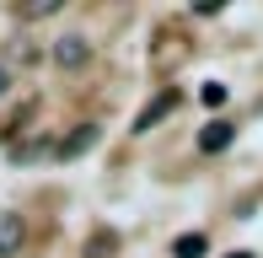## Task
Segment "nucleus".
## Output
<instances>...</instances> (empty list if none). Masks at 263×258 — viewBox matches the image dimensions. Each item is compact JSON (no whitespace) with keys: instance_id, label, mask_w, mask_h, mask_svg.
<instances>
[{"instance_id":"f257e3e1","label":"nucleus","mask_w":263,"mask_h":258,"mask_svg":"<svg viewBox=\"0 0 263 258\" xmlns=\"http://www.w3.org/2000/svg\"><path fill=\"white\" fill-rule=\"evenodd\" d=\"M91 145H97V124H76V129H70V135L54 145V156L70 161V156H81V151H91Z\"/></svg>"},{"instance_id":"f03ea898","label":"nucleus","mask_w":263,"mask_h":258,"mask_svg":"<svg viewBox=\"0 0 263 258\" xmlns=\"http://www.w3.org/2000/svg\"><path fill=\"white\" fill-rule=\"evenodd\" d=\"M86 60H91V43H86V38H59V43H54V65L81 70Z\"/></svg>"},{"instance_id":"7ed1b4c3","label":"nucleus","mask_w":263,"mask_h":258,"mask_svg":"<svg viewBox=\"0 0 263 258\" xmlns=\"http://www.w3.org/2000/svg\"><path fill=\"white\" fill-rule=\"evenodd\" d=\"M172 108H177V91H161L156 102H145V113L135 119V135H145V129H156V124H161V119H166Z\"/></svg>"},{"instance_id":"20e7f679","label":"nucleus","mask_w":263,"mask_h":258,"mask_svg":"<svg viewBox=\"0 0 263 258\" xmlns=\"http://www.w3.org/2000/svg\"><path fill=\"white\" fill-rule=\"evenodd\" d=\"M22 237H27V226H22V215H6L0 210V258H11L22 248Z\"/></svg>"},{"instance_id":"39448f33","label":"nucleus","mask_w":263,"mask_h":258,"mask_svg":"<svg viewBox=\"0 0 263 258\" xmlns=\"http://www.w3.org/2000/svg\"><path fill=\"white\" fill-rule=\"evenodd\" d=\"M226 145H231V124H220V119H215L204 135H199V151H226Z\"/></svg>"},{"instance_id":"423d86ee","label":"nucleus","mask_w":263,"mask_h":258,"mask_svg":"<svg viewBox=\"0 0 263 258\" xmlns=\"http://www.w3.org/2000/svg\"><path fill=\"white\" fill-rule=\"evenodd\" d=\"M172 258H204V237H199V231L177 237V242H172Z\"/></svg>"},{"instance_id":"0eeeda50","label":"nucleus","mask_w":263,"mask_h":258,"mask_svg":"<svg viewBox=\"0 0 263 258\" xmlns=\"http://www.w3.org/2000/svg\"><path fill=\"white\" fill-rule=\"evenodd\" d=\"M27 119H32V102H22V108L11 113V124H0V140H16V135H22V124H27Z\"/></svg>"},{"instance_id":"6e6552de","label":"nucleus","mask_w":263,"mask_h":258,"mask_svg":"<svg viewBox=\"0 0 263 258\" xmlns=\"http://www.w3.org/2000/svg\"><path fill=\"white\" fill-rule=\"evenodd\" d=\"M107 253H113V231H97L91 248H86V258H107Z\"/></svg>"},{"instance_id":"1a4fd4ad","label":"nucleus","mask_w":263,"mask_h":258,"mask_svg":"<svg viewBox=\"0 0 263 258\" xmlns=\"http://www.w3.org/2000/svg\"><path fill=\"white\" fill-rule=\"evenodd\" d=\"M199 102H204V108H220V102H226V86H220V81H210V86L199 91Z\"/></svg>"},{"instance_id":"9d476101","label":"nucleus","mask_w":263,"mask_h":258,"mask_svg":"<svg viewBox=\"0 0 263 258\" xmlns=\"http://www.w3.org/2000/svg\"><path fill=\"white\" fill-rule=\"evenodd\" d=\"M54 6H59V0H27V6H22V16H49Z\"/></svg>"},{"instance_id":"9b49d317","label":"nucleus","mask_w":263,"mask_h":258,"mask_svg":"<svg viewBox=\"0 0 263 258\" xmlns=\"http://www.w3.org/2000/svg\"><path fill=\"white\" fill-rule=\"evenodd\" d=\"M43 151H49V140H27V145H16V156L32 161V156H43Z\"/></svg>"},{"instance_id":"f8f14e48","label":"nucleus","mask_w":263,"mask_h":258,"mask_svg":"<svg viewBox=\"0 0 263 258\" xmlns=\"http://www.w3.org/2000/svg\"><path fill=\"white\" fill-rule=\"evenodd\" d=\"M6 86H11V70H6V65H0V97H6Z\"/></svg>"},{"instance_id":"ddd939ff","label":"nucleus","mask_w":263,"mask_h":258,"mask_svg":"<svg viewBox=\"0 0 263 258\" xmlns=\"http://www.w3.org/2000/svg\"><path fill=\"white\" fill-rule=\"evenodd\" d=\"M231 258H253V253H231Z\"/></svg>"}]
</instances>
